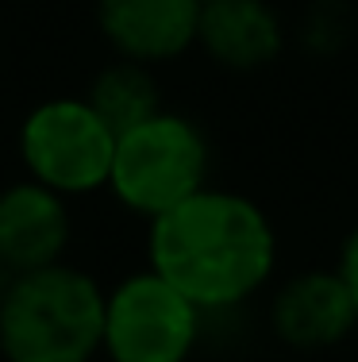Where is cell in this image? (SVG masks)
I'll return each mask as SVG.
<instances>
[{"label": "cell", "instance_id": "obj_1", "mask_svg": "<svg viewBox=\"0 0 358 362\" xmlns=\"http://www.w3.org/2000/svg\"><path fill=\"white\" fill-rule=\"evenodd\" d=\"M147 258L150 270L181 289L204 316H224L274 281L278 231L246 193L204 185L150 220Z\"/></svg>", "mask_w": 358, "mask_h": 362}, {"label": "cell", "instance_id": "obj_2", "mask_svg": "<svg viewBox=\"0 0 358 362\" xmlns=\"http://www.w3.org/2000/svg\"><path fill=\"white\" fill-rule=\"evenodd\" d=\"M105 297L93 274L54 262L16 274L0 300L4 362H93L105 355Z\"/></svg>", "mask_w": 358, "mask_h": 362}, {"label": "cell", "instance_id": "obj_3", "mask_svg": "<svg viewBox=\"0 0 358 362\" xmlns=\"http://www.w3.org/2000/svg\"><path fill=\"white\" fill-rule=\"evenodd\" d=\"M212 146L197 119L162 108L116 139L108 193L127 212L155 220L208 185Z\"/></svg>", "mask_w": 358, "mask_h": 362}, {"label": "cell", "instance_id": "obj_4", "mask_svg": "<svg viewBox=\"0 0 358 362\" xmlns=\"http://www.w3.org/2000/svg\"><path fill=\"white\" fill-rule=\"evenodd\" d=\"M119 135L85 97L42 100L20 124V158L28 177L70 197L108 189Z\"/></svg>", "mask_w": 358, "mask_h": 362}, {"label": "cell", "instance_id": "obj_5", "mask_svg": "<svg viewBox=\"0 0 358 362\" xmlns=\"http://www.w3.org/2000/svg\"><path fill=\"white\" fill-rule=\"evenodd\" d=\"M208 316L162 274L135 270L105 297L108 362H189Z\"/></svg>", "mask_w": 358, "mask_h": 362}, {"label": "cell", "instance_id": "obj_6", "mask_svg": "<svg viewBox=\"0 0 358 362\" xmlns=\"http://www.w3.org/2000/svg\"><path fill=\"white\" fill-rule=\"evenodd\" d=\"M270 332L289 351H331L358 332V308L343 274L309 266L289 274L270 297Z\"/></svg>", "mask_w": 358, "mask_h": 362}, {"label": "cell", "instance_id": "obj_7", "mask_svg": "<svg viewBox=\"0 0 358 362\" xmlns=\"http://www.w3.org/2000/svg\"><path fill=\"white\" fill-rule=\"evenodd\" d=\"M97 28L119 58L162 66L197 47V0H97Z\"/></svg>", "mask_w": 358, "mask_h": 362}, {"label": "cell", "instance_id": "obj_8", "mask_svg": "<svg viewBox=\"0 0 358 362\" xmlns=\"http://www.w3.org/2000/svg\"><path fill=\"white\" fill-rule=\"evenodd\" d=\"M70 231V204L62 193L31 177L0 189V262L12 274L62 262Z\"/></svg>", "mask_w": 358, "mask_h": 362}, {"label": "cell", "instance_id": "obj_9", "mask_svg": "<svg viewBox=\"0 0 358 362\" xmlns=\"http://www.w3.org/2000/svg\"><path fill=\"white\" fill-rule=\"evenodd\" d=\"M285 42V20L270 0H216L201 8L197 47L232 74H254L274 66Z\"/></svg>", "mask_w": 358, "mask_h": 362}, {"label": "cell", "instance_id": "obj_10", "mask_svg": "<svg viewBox=\"0 0 358 362\" xmlns=\"http://www.w3.org/2000/svg\"><path fill=\"white\" fill-rule=\"evenodd\" d=\"M85 100L100 112V119L116 135L131 132L135 124H143L155 112H162V93H158V81L150 74V66L127 62V58H116L112 66H105L93 77Z\"/></svg>", "mask_w": 358, "mask_h": 362}, {"label": "cell", "instance_id": "obj_11", "mask_svg": "<svg viewBox=\"0 0 358 362\" xmlns=\"http://www.w3.org/2000/svg\"><path fill=\"white\" fill-rule=\"evenodd\" d=\"M339 12H347V8L339 4V0H316V8L309 12V20H304V39H309L316 50H331V47H339V42L331 39V35L339 31V20H335ZM339 35L347 39V31H339Z\"/></svg>", "mask_w": 358, "mask_h": 362}, {"label": "cell", "instance_id": "obj_12", "mask_svg": "<svg viewBox=\"0 0 358 362\" xmlns=\"http://www.w3.org/2000/svg\"><path fill=\"white\" fill-rule=\"evenodd\" d=\"M335 270L343 274L347 289H351V297H354V308H358V223H354L351 231H347L343 251H339V266H335Z\"/></svg>", "mask_w": 358, "mask_h": 362}, {"label": "cell", "instance_id": "obj_13", "mask_svg": "<svg viewBox=\"0 0 358 362\" xmlns=\"http://www.w3.org/2000/svg\"><path fill=\"white\" fill-rule=\"evenodd\" d=\"M12 281H16V274H12V270H8V266H4V262H0V300H4V297H8V289H12Z\"/></svg>", "mask_w": 358, "mask_h": 362}, {"label": "cell", "instance_id": "obj_14", "mask_svg": "<svg viewBox=\"0 0 358 362\" xmlns=\"http://www.w3.org/2000/svg\"><path fill=\"white\" fill-rule=\"evenodd\" d=\"M197 4H201V8H204V4H216V0H197Z\"/></svg>", "mask_w": 358, "mask_h": 362}]
</instances>
